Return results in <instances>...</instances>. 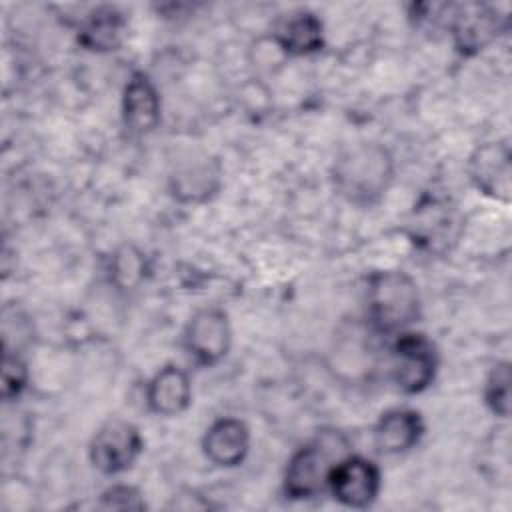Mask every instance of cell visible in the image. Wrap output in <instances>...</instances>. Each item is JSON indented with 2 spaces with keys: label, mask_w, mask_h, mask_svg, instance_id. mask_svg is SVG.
I'll use <instances>...</instances> for the list:
<instances>
[{
  "label": "cell",
  "mask_w": 512,
  "mask_h": 512,
  "mask_svg": "<svg viewBox=\"0 0 512 512\" xmlns=\"http://www.w3.org/2000/svg\"><path fill=\"white\" fill-rule=\"evenodd\" d=\"M348 438L338 430H322L288 458L282 490L290 500H308L328 488L332 468L350 454Z\"/></svg>",
  "instance_id": "obj_3"
},
{
  "label": "cell",
  "mask_w": 512,
  "mask_h": 512,
  "mask_svg": "<svg viewBox=\"0 0 512 512\" xmlns=\"http://www.w3.org/2000/svg\"><path fill=\"white\" fill-rule=\"evenodd\" d=\"M98 508L102 510H142L146 502L142 492L132 484H112L100 494Z\"/></svg>",
  "instance_id": "obj_21"
},
{
  "label": "cell",
  "mask_w": 512,
  "mask_h": 512,
  "mask_svg": "<svg viewBox=\"0 0 512 512\" xmlns=\"http://www.w3.org/2000/svg\"><path fill=\"white\" fill-rule=\"evenodd\" d=\"M368 322L376 334L396 336L420 320L418 284L404 270H376L366 280Z\"/></svg>",
  "instance_id": "obj_2"
},
{
  "label": "cell",
  "mask_w": 512,
  "mask_h": 512,
  "mask_svg": "<svg viewBox=\"0 0 512 512\" xmlns=\"http://www.w3.org/2000/svg\"><path fill=\"white\" fill-rule=\"evenodd\" d=\"M436 344L420 332L396 334L390 348V378L404 394H420L432 386L438 372Z\"/></svg>",
  "instance_id": "obj_4"
},
{
  "label": "cell",
  "mask_w": 512,
  "mask_h": 512,
  "mask_svg": "<svg viewBox=\"0 0 512 512\" xmlns=\"http://www.w3.org/2000/svg\"><path fill=\"white\" fill-rule=\"evenodd\" d=\"M144 450L140 430L122 418L104 422L90 440V464L104 476H116L134 466Z\"/></svg>",
  "instance_id": "obj_6"
},
{
  "label": "cell",
  "mask_w": 512,
  "mask_h": 512,
  "mask_svg": "<svg viewBox=\"0 0 512 512\" xmlns=\"http://www.w3.org/2000/svg\"><path fill=\"white\" fill-rule=\"evenodd\" d=\"M412 242L428 252H444L460 236V218L448 202L440 198H430L414 210L412 222Z\"/></svg>",
  "instance_id": "obj_12"
},
{
  "label": "cell",
  "mask_w": 512,
  "mask_h": 512,
  "mask_svg": "<svg viewBox=\"0 0 512 512\" xmlns=\"http://www.w3.org/2000/svg\"><path fill=\"white\" fill-rule=\"evenodd\" d=\"M446 26L454 50L470 58L484 52L508 30V16L488 4H452Z\"/></svg>",
  "instance_id": "obj_5"
},
{
  "label": "cell",
  "mask_w": 512,
  "mask_h": 512,
  "mask_svg": "<svg viewBox=\"0 0 512 512\" xmlns=\"http://www.w3.org/2000/svg\"><path fill=\"white\" fill-rule=\"evenodd\" d=\"M468 178L472 186L498 202L508 204L512 196V152L506 140L484 142L468 158Z\"/></svg>",
  "instance_id": "obj_9"
},
{
  "label": "cell",
  "mask_w": 512,
  "mask_h": 512,
  "mask_svg": "<svg viewBox=\"0 0 512 512\" xmlns=\"http://www.w3.org/2000/svg\"><path fill=\"white\" fill-rule=\"evenodd\" d=\"M252 64L258 68V70H268L272 72L274 68L282 66L288 56L284 54V50L280 48V44L274 40V36H266V38H258L254 42V48H252V56H250Z\"/></svg>",
  "instance_id": "obj_22"
},
{
  "label": "cell",
  "mask_w": 512,
  "mask_h": 512,
  "mask_svg": "<svg viewBox=\"0 0 512 512\" xmlns=\"http://www.w3.org/2000/svg\"><path fill=\"white\" fill-rule=\"evenodd\" d=\"M182 346L198 366L210 368L220 364L232 346L228 314L216 306L196 310L184 328Z\"/></svg>",
  "instance_id": "obj_7"
},
{
  "label": "cell",
  "mask_w": 512,
  "mask_h": 512,
  "mask_svg": "<svg viewBox=\"0 0 512 512\" xmlns=\"http://www.w3.org/2000/svg\"><path fill=\"white\" fill-rule=\"evenodd\" d=\"M126 32L124 14L110 4L90 10L78 26V44L90 52L118 50Z\"/></svg>",
  "instance_id": "obj_17"
},
{
  "label": "cell",
  "mask_w": 512,
  "mask_h": 512,
  "mask_svg": "<svg viewBox=\"0 0 512 512\" xmlns=\"http://www.w3.org/2000/svg\"><path fill=\"white\" fill-rule=\"evenodd\" d=\"M330 178L340 198L370 208L386 196L394 180V158L378 142H354L336 154Z\"/></svg>",
  "instance_id": "obj_1"
},
{
  "label": "cell",
  "mask_w": 512,
  "mask_h": 512,
  "mask_svg": "<svg viewBox=\"0 0 512 512\" xmlns=\"http://www.w3.org/2000/svg\"><path fill=\"white\" fill-rule=\"evenodd\" d=\"M192 402V382L186 370L176 364L162 366L146 384V404L156 416L172 418L188 410Z\"/></svg>",
  "instance_id": "obj_15"
},
{
  "label": "cell",
  "mask_w": 512,
  "mask_h": 512,
  "mask_svg": "<svg viewBox=\"0 0 512 512\" xmlns=\"http://www.w3.org/2000/svg\"><path fill=\"white\" fill-rule=\"evenodd\" d=\"M250 450V430L240 418L214 420L202 436V452L218 468L240 466Z\"/></svg>",
  "instance_id": "obj_14"
},
{
  "label": "cell",
  "mask_w": 512,
  "mask_h": 512,
  "mask_svg": "<svg viewBox=\"0 0 512 512\" xmlns=\"http://www.w3.org/2000/svg\"><path fill=\"white\" fill-rule=\"evenodd\" d=\"M424 420L414 408H390L372 428V442L380 454L396 456L416 448L424 436Z\"/></svg>",
  "instance_id": "obj_13"
},
{
  "label": "cell",
  "mask_w": 512,
  "mask_h": 512,
  "mask_svg": "<svg viewBox=\"0 0 512 512\" xmlns=\"http://www.w3.org/2000/svg\"><path fill=\"white\" fill-rule=\"evenodd\" d=\"M110 280L118 290H136L148 272L146 254L136 244H122L110 256Z\"/></svg>",
  "instance_id": "obj_18"
},
{
  "label": "cell",
  "mask_w": 512,
  "mask_h": 512,
  "mask_svg": "<svg viewBox=\"0 0 512 512\" xmlns=\"http://www.w3.org/2000/svg\"><path fill=\"white\" fill-rule=\"evenodd\" d=\"M510 384H512V370L508 360L496 362L484 382V404L496 418L510 416Z\"/></svg>",
  "instance_id": "obj_19"
},
{
  "label": "cell",
  "mask_w": 512,
  "mask_h": 512,
  "mask_svg": "<svg viewBox=\"0 0 512 512\" xmlns=\"http://www.w3.org/2000/svg\"><path fill=\"white\" fill-rule=\"evenodd\" d=\"M272 36L288 58L310 56L324 48V24L310 10H296L288 14L276 26Z\"/></svg>",
  "instance_id": "obj_16"
},
{
  "label": "cell",
  "mask_w": 512,
  "mask_h": 512,
  "mask_svg": "<svg viewBox=\"0 0 512 512\" xmlns=\"http://www.w3.org/2000/svg\"><path fill=\"white\" fill-rule=\"evenodd\" d=\"M382 474L376 462L360 454H346L332 468L328 492L334 500L348 508H368L380 494Z\"/></svg>",
  "instance_id": "obj_8"
},
{
  "label": "cell",
  "mask_w": 512,
  "mask_h": 512,
  "mask_svg": "<svg viewBox=\"0 0 512 512\" xmlns=\"http://www.w3.org/2000/svg\"><path fill=\"white\" fill-rule=\"evenodd\" d=\"M162 118V100L150 76L142 70L130 74L122 92V124L130 136L154 132Z\"/></svg>",
  "instance_id": "obj_11"
},
{
  "label": "cell",
  "mask_w": 512,
  "mask_h": 512,
  "mask_svg": "<svg viewBox=\"0 0 512 512\" xmlns=\"http://www.w3.org/2000/svg\"><path fill=\"white\" fill-rule=\"evenodd\" d=\"M222 164L210 156L180 160L168 176V192L180 204H204L222 188Z\"/></svg>",
  "instance_id": "obj_10"
},
{
  "label": "cell",
  "mask_w": 512,
  "mask_h": 512,
  "mask_svg": "<svg viewBox=\"0 0 512 512\" xmlns=\"http://www.w3.org/2000/svg\"><path fill=\"white\" fill-rule=\"evenodd\" d=\"M28 384V366L18 356V352H12L4 348L2 354V398L4 402L16 400Z\"/></svg>",
  "instance_id": "obj_20"
}]
</instances>
